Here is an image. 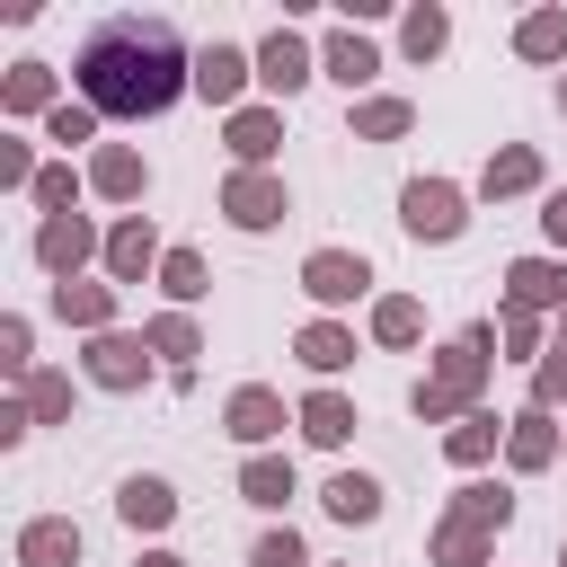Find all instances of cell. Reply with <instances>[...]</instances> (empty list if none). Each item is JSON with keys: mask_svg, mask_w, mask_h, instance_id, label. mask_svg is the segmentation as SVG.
Segmentation results:
<instances>
[{"mask_svg": "<svg viewBox=\"0 0 567 567\" xmlns=\"http://www.w3.org/2000/svg\"><path fill=\"white\" fill-rule=\"evenodd\" d=\"M35 97H44V71H35V62H27V71H18V80H9V106H35Z\"/></svg>", "mask_w": 567, "mask_h": 567, "instance_id": "obj_31", "label": "cell"}, {"mask_svg": "<svg viewBox=\"0 0 567 567\" xmlns=\"http://www.w3.org/2000/svg\"><path fill=\"white\" fill-rule=\"evenodd\" d=\"M558 390H567V354H558V363L540 372V399H558Z\"/></svg>", "mask_w": 567, "mask_h": 567, "instance_id": "obj_32", "label": "cell"}, {"mask_svg": "<svg viewBox=\"0 0 567 567\" xmlns=\"http://www.w3.org/2000/svg\"><path fill=\"white\" fill-rule=\"evenodd\" d=\"M328 71H337V80H372V44L337 35V44H328Z\"/></svg>", "mask_w": 567, "mask_h": 567, "instance_id": "obj_16", "label": "cell"}, {"mask_svg": "<svg viewBox=\"0 0 567 567\" xmlns=\"http://www.w3.org/2000/svg\"><path fill=\"white\" fill-rule=\"evenodd\" d=\"M549 230H558V239H567V195H558V204H549Z\"/></svg>", "mask_w": 567, "mask_h": 567, "instance_id": "obj_33", "label": "cell"}, {"mask_svg": "<svg viewBox=\"0 0 567 567\" xmlns=\"http://www.w3.org/2000/svg\"><path fill=\"white\" fill-rule=\"evenodd\" d=\"M328 514H346V523H372V514H381V487H372V478H354V470H346V478H337V487H328Z\"/></svg>", "mask_w": 567, "mask_h": 567, "instance_id": "obj_11", "label": "cell"}, {"mask_svg": "<svg viewBox=\"0 0 567 567\" xmlns=\"http://www.w3.org/2000/svg\"><path fill=\"white\" fill-rule=\"evenodd\" d=\"M372 328H381L390 346H408V337H416V301H381V310H372Z\"/></svg>", "mask_w": 567, "mask_h": 567, "instance_id": "obj_22", "label": "cell"}, {"mask_svg": "<svg viewBox=\"0 0 567 567\" xmlns=\"http://www.w3.org/2000/svg\"><path fill=\"white\" fill-rule=\"evenodd\" d=\"M354 124H363L372 142H390V133H408V106H399V97H372V106H363Z\"/></svg>", "mask_w": 567, "mask_h": 567, "instance_id": "obj_17", "label": "cell"}, {"mask_svg": "<svg viewBox=\"0 0 567 567\" xmlns=\"http://www.w3.org/2000/svg\"><path fill=\"white\" fill-rule=\"evenodd\" d=\"M275 416H284V408H275L266 390H239V399H230V434H239V443H257V434H275Z\"/></svg>", "mask_w": 567, "mask_h": 567, "instance_id": "obj_9", "label": "cell"}, {"mask_svg": "<svg viewBox=\"0 0 567 567\" xmlns=\"http://www.w3.org/2000/svg\"><path fill=\"white\" fill-rule=\"evenodd\" d=\"M346 354H354V346H346L337 328H310V337H301V363H319V372H337Z\"/></svg>", "mask_w": 567, "mask_h": 567, "instance_id": "obj_20", "label": "cell"}, {"mask_svg": "<svg viewBox=\"0 0 567 567\" xmlns=\"http://www.w3.org/2000/svg\"><path fill=\"white\" fill-rule=\"evenodd\" d=\"M301 425H310V443H346V434H354V408H346V399H328V390H319V399H310V408H301Z\"/></svg>", "mask_w": 567, "mask_h": 567, "instance_id": "obj_10", "label": "cell"}, {"mask_svg": "<svg viewBox=\"0 0 567 567\" xmlns=\"http://www.w3.org/2000/svg\"><path fill=\"white\" fill-rule=\"evenodd\" d=\"M151 346H159V354H195V328H186V319H159Z\"/></svg>", "mask_w": 567, "mask_h": 567, "instance_id": "obj_27", "label": "cell"}, {"mask_svg": "<svg viewBox=\"0 0 567 567\" xmlns=\"http://www.w3.org/2000/svg\"><path fill=\"white\" fill-rule=\"evenodd\" d=\"M399 221H408L416 239H452V230H461V195L434 186V177H416V186L399 195Z\"/></svg>", "mask_w": 567, "mask_h": 567, "instance_id": "obj_2", "label": "cell"}, {"mask_svg": "<svg viewBox=\"0 0 567 567\" xmlns=\"http://www.w3.org/2000/svg\"><path fill=\"white\" fill-rule=\"evenodd\" d=\"M97 186H106V195H142V159H133V151H106V159H97Z\"/></svg>", "mask_w": 567, "mask_h": 567, "instance_id": "obj_15", "label": "cell"}, {"mask_svg": "<svg viewBox=\"0 0 567 567\" xmlns=\"http://www.w3.org/2000/svg\"><path fill=\"white\" fill-rule=\"evenodd\" d=\"M301 284H310L319 301H354V292L372 284V266H363V257H346V248H319V257L301 266Z\"/></svg>", "mask_w": 567, "mask_h": 567, "instance_id": "obj_3", "label": "cell"}, {"mask_svg": "<svg viewBox=\"0 0 567 567\" xmlns=\"http://www.w3.org/2000/svg\"><path fill=\"white\" fill-rule=\"evenodd\" d=\"M62 319H106V292H71L62 284Z\"/></svg>", "mask_w": 567, "mask_h": 567, "instance_id": "obj_30", "label": "cell"}, {"mask_svg": "<svg viewBox=\"0 0 567 567\" xmlns=\"http://www.w3.org/2000/svg\"><path fill=\"white\" fill-rule=\"evenodd\" d=\"M248 567H301V540H292V532H266V540H257V558H248Z\"/></svg>", "mask_w": 567, "mask_h": 567, "instance_id": "obj_24", "label": "cell"}, {"mask_svg": "<svg viewBox=\"0 0 567 567\" xmlns=\"http://www.w3.org/2000/svg\"><path fill=\"white\" fill-rule=\"evenodd\" d=\"M115 505H124V523H133V532H159V523L177 514V496H168L159 478H124V496H115Z\"/></svg>", "mask_w": 567, "mask_h": 567, "instance_id": "obj_5", "label": "cell"}, {"mask_svg": "<svg viewBox=\"0 0 567 567\" xmlns=\"http://www.w3.org/2000/svg\"><path fill=\"white\" fill-rule=\"evenodd\" d=\"M18 558H27V567H71V558H80V532H71V523H27Z\"/></svg>", "mask_w": 567, "mask_h": 567, "instance_id": "obj_6", "label": "cell"}, {"mask_svg": "<svg viewBox=\"0 0 567 567\" xmlns=\"http://www.w3.org/2000/svg\"><path fill=\"white\" fill-rule=\"evenodd\" d=\"M239 487H248V505H284V496H292V470H284V461H248Z\"/></svg>", "mask_w": 567, "mask_h": 567, "instance_id": "obj_13", "label": "cell"}, {"mask_svg": "<svg viewBox=\"0 0 567 567\" xmlns=\"http://www.w3.org/2000/svg\"><path fill=\"white\" fill-rule=\"evenodd\" d=\"M239 71H248V62H239L230 44H213V53L195 62V89H204V97H230V89H239Z\"/></svg>", "mask_w": 567, "mask_h": 567, "instance_id": "obj_12", "label": "cell"}, {"mask_svg": "<svg viewBox=\"0 0 567 567\" xmlns=\"http://www.w3.org/2000/svg\"><path fill=\"white\" fill-rule=\"evenodd\" d=\"M540 168H532V151H505L496 168H487V195H514V186H532Z\"/></svg>", "mask_w": 567, "mask_h": 567, "instance_id": "obj_18", "label": "cell"}, {"mask_svg": "<svg viewBox=\"0 0 567 567\" xmlns=\"http://www.w3.org/2000/svg\"><path fill=\"white\" fill-rule=\"evenodd\" d=\"M168 292H177V301H195V292H204V266H195V257H186V248H177V257H168Z\"/></svg>", "mask_w": 567, "mask_h": 567, "instance_id": "obj_25", "label": "cell"}, {"mask_svg": "<svg viewBox=\"0 0 567 567\" xmlns=\"http://www.w3.org/2000/svg\"><path fill=\"white\" fill-rule=\"evenodd\" d=\"M558 266H514V301H558Z\"/></svg>", "mask_w": 567, "mask_h": 567, "instance_id": "obj_19", "label": "cell"}, {"mask_svg": "<svg viewBox=\"0 0 567 567\" xmlns=\"http://www.w3.org/2000/svg\"><path fill=\"white\" fill-rule=\"evenodd\" d=\"M230 142H239L248 159H257V151H275V115H239V124H230Z\"/></svg>", "mask_w": 567, "mask_h": 567, "instance_id": "obj_23", "label": "cell"}, {"mask_svg": "<svg viewBox=\"0 0 567 567\" xmlns=\"http://www.w3.org/2000/svg\"><path fill=\"white\" fill-rule=\"evenodd\" d=\"M266 80H275V89H301V80H310V62H301V44H292V35H275V44H266Z\"/></svg>", "mask_w": 567, "mask_h": 567, "instance_id": "obj_14", "label": "cell"}, {"mask_svg": "<svg viewBox=\"0 0 567 567\" xmlns=\"http://www.w3.org/2000/svg\"><path fill=\"white\" fill-rule=\"evenodd\" d=\"M275 213H284V186H275V177H230V221L266 230Z\"/></svg>", "mask_w": 567, "mask_h": 567, "instance_id": "obj_4", "label": "cell"}, {"mask_svg": "<svg viewBox=\"0 0 567 567\" xmlns=\"http://www.w3.org/2000/svg\"><path fill=\"white\" fill-rule=\"evenodd\" d=\"M177 80H186V53H177L168 18H106L80 44V89L106 115H159L177 97Z\"/></svg>", "mask_w": 567, "mask_h": 567, "instance_id": "obj_1", "label": "cell"}, {"mask_svg": "<svg viewBox=\"0 0 567 567\" xmlns=\"http://www.w3.org/2000/svg\"><path fill=\"white\" fill-rule=\"evenodd\" d=\"M434 44H443V18H434V9H425V18H408V53H434Z\"/></svg>", "mask_w": 567, "mask_h": 567, "instance_id": "obj_28", "label": "cell"}, {"mask_svg": "<svg viewBox=\"0 0 567 567\" xmlns=\"http://www.w3.org/2000/svg\"><path fill=\"white\" fill-rule=\"evenodd\" d=\"M142 567H177V558H142Z\"/></svg>", "mask_w": 567, "mask_h": 567, "instance_id": "obj_34", "label": "cell"}, {"mask_svg": "<svg viewBox=\"0 0 567 567\" xmlns=\"http://www.w3.org/2000/svg\"><path fill=\"white\" fill-rule=\"evenodd\" d=\"M53 142H89V106H53Z\"/></svg>", "mask_w": 567, "mask_h": 567, "instance_id": "obj_29", "label": "cell"}, {"mask_svg": "<svg viewBox=\"0 0 567 567\" xmlns=\"http://www.w3.org/2000/svg\"><path fill=\"white\" fill-rule=\"evenodd\" d=\"M89 372H97L106 390H124V381H142V346H133V337H97V354H89Z\"/></svg>", "mask_w": 567, "mask_h": 567, "instance_id": "obj_7", "label": "cell"}, {"mask_svg": "<svg viewBox=\"0 0 567 567\" xmlns=\"http://www.w3.org/2000/svg\"><path fill=\"white\" fill-rule=\"evenodd\" d=\"M558 44H567L558 18H532V27H523V53H558Z\"/></svg>", "mask_w": 567, "mask_h": 567, "instance_id": "obj_26", "label": "cell"}, {"mask_svg": "<svg viewBox=\"0 0 567 567\" xmlns=\"http://www.w3.org/2000/svg\"><path fill=\"white\" fill-rule=\"evenodd\" d=\"M106 257H115V275H142V257H151V230H142V221H133V230H115V248H106Z\"/></svg>", "mask_w": 567, "mask_h": 567, "instance_id": "obj_21", "label": "cell"}, {"mask_svg": "<svg viewBox=\"0 0 567 567\" xmlns=\"http://www.w3.org/2000/svg\"><path fill=\"white\" fill-rule=\"evenodd\" d=\"M35 257H44L53 275H71V266L89 257V230H80V221H44V239H35Z\"/></svg>", "mask_w": 567, "mask_h": 567, "instance_id": "obj_8", "label": "cell"}]
</instances>
